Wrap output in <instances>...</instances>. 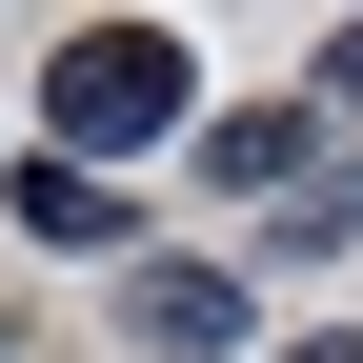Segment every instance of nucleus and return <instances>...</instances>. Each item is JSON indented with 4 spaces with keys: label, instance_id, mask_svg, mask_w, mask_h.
<instances>
[{
    "label": "nucleus",
    "instance_id": "20e7f679",
    "mask_svg": "<svg viewBox=\"0 0 363 363\" xmlns=\"http://www.w3.org/2000/svg\"><path fill=\"white\" fill-rule=\"evenodd\" d=\"M0 202H21V242H61V262H101V242H121V202H101V162H61V142H40L21 182H0Z\"/></svg>",
    "mask_w": 363,
    "mask_h": 363
},
{
    "label": "nucleus",
    "instance_id": "f257e3e1",
    "mask_svg": "<svg viewBox=\"0 0 363 363\" xmlns=\"http://www.w3.org/2000/svg\"><path fill=\"white\" fill-rule=\"evenodd\" d=\"M40 121H61V162H142V142H182V40H162V21H101V40H61Z\"/></svg>",
    "mask_w": 363,
    "mask_h": 363
},
{
    "label": "nucleus",
    "instance_id": "f03ea898",
    "mask_svg": "<svg viewBox=\"0 0 363 363\" xmlns=\"http://www.w3.org/2000/svg\"><path fill=\"white\" fill-rule=\"evenodd\" d=\"M202 182L222 202H303V182H323V101H222L202 121Z\"/></svg>",
    "mask_w": 363,
    "mask_h": 363
},
{
    "label": "nucleus",
    "instance_id": "423d86ee",
    "mask_svg": "<svg viewBox=\"0 0 363 363\" xmlns=\"http://www.w3.org/2000/svg\"><path fill=\"white\" fill-rule=\"evenodd\" d=\"M323 101H363V21H343V40H323Z\"/></svg>",
    "mask_w": 363,
    "mask_h": 363
},
{
    "label": "nucleus",
    "instance_id": "0eeeda50",
    "mask_svg": "<svg viewBox=\"0 0 363 363\" xmlns=\"http://www.w3.org/2000/svg\"><path fill=\"white\" fill-rule=\"evenodd\" d=\"M283 363H363V323H303V343H283Z\"/></svg>",
    "mask_w": 363,
    "mask_h": 363
},
{
    "label": "nucleus",
    "instance_id": "39448f33",
    "mask_svg": "<svg viewBox=\"0 0 363 363\" xmlns=\"http://www.w3.org/2000/svg\"><path fill=\"white\" fill-rule=\"evenodd\" d=\"M323 242H363V162H323L303 202H262V262H323Z\"/></svg>",
    "mask_w": 363,
    "mask_h": 363
},
{
    "label": "nucleus",
    "instance_id": "6e6552de",
    "mask_svg": "<svg viewBox=\"0 0 363 363\" xmlns=\"http://www.w3.org/2000/svg\"><path fill=\"white\" fill-rule=\"evenodd\" d=\"M0 363H21V343H0Z\"/></svg>",
    "mask_w": 363,
    "mask_h": 363
},
{
    "label": "nucleus",
    "instance_id": "7ed1b4c3",
    "mask_svg": "<svg viewBox=\"0 0 363 363\" xmlns=\"http://www.w3.org/2000/svg\"><path fill=\"white\" fill-rule=\"evenodd\" d=\"M121 323H142L162 363H222V343H242V323H262V303H242V283H222V262H142V283H121Z\"/></svg>",
    "mask_w": 363,
    "mask_h": 363
}]
</instances>
